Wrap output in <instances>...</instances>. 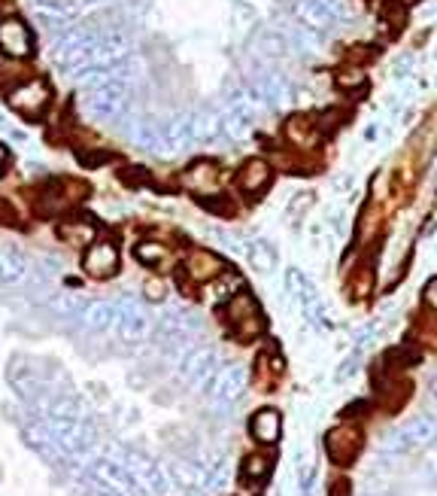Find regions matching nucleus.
Masks as SVG:
<instances>
[{"label": "nucleus", "mask_w": 437, "mask_h": 496, "mask_svg": "<svg viewBox=\"0 0 437 496\" xmlns=\"http://www.w3.org/2000/svg\"><path fill=\"white\" fill-rule=\"evenodd\" d=\"M425 302H428V305H432V308L437 311V277H434V281H432V284H428V286H425Z\"/></svg>", "instance_id": "obj_26"}, {"label": "nucleus", "mask_w": 437, "mask_h": 496, "mask_svg": "<svg viewBox=\"0 0 437 496\" xmlns=\"http://www.w3.org/2000/svg\"><path fill=\"white\" fill-rule=\"evenodd\" d=\"M398 436L407 450L432 445L437 439V418H432V414H416V418H410L407 423H401Z\"/></svg>", "instance_id": "obj_7"}, {"label": "nucleus", "mask_w": 437, "mask_h": 496, "mask_svg": "<svg viewBox=\"0 0 437 496\" xmlns=\"http://www.w3.org/2000/svg\"><path fill=\"white\" fill-rule=\"evenodd\" d=\"M146 299H149V302H161L164 299V284L161 281H149V284H146Z\"/></svg>", "instance_id": "obj_25"}, {"label": "nucleus", "mask_w": 437, "mask_h": 496, "mask_svg": "<svg viewBox=\"0 0 437 496\" xmlns=\"http://www.w3.org/2000/svg\"><path fill=\"white\" fill-rule=\"evenodd\" d=\"M4 168H6V150L0 147V170H4Z\"/></svg>", "instance_id": "obj_28"}, {"label": "nucleus", "mask_w": 437, "mask_h": 496, "mask_svg": "<svg viewBox=\"0 0 437 496\" xmlns=\"http://www.w3.org/2000/svg\"><path fill=\"white\" fill-rule=\"evenodd\" d=\"M61 238L73 243V247H91V243L97 241V229H95V222H88V220H70V222H64L61 225Z\"/></svg>", "instance_id": "obj_17"}, {"label": "nucleus", "mask_w": 437, "mask_h": 496, "mask_svg": "<svg viewBox=\"0 0 437 496\" xmlns=\"http://www.w3.org/2000/svg\"><path fill=\"white\" fill-rule=\"evenodd\" d=\"M268 469H270V460L264 454H252V457L243 460V475L252 478V481H259V478L268 475Z\"/></svg>", "instance_id": "obj_23"}, {"label": "nucleus", "mask_w": 437, "mask_h": 496, "mask_svg": "<svg viewBox=\"0 0 437 496\" xmlns=\"http://www.w3.org/2000/svg\"><path fill=\"white\" fill-rule=\"evenodd\" d=\"M368 496H373V493H368Z\"/></svg>", "instance_id": "obj_30"}, {"label": "nucleus", "mask_w": 437, "mask_h": 496, "mask_svg": "<svg viewBox=\"0 0 437 496\" xmlns=\"http://www.w3.org/2000/svg\"><path fill=\"white\" fill-rule=\"evenodd\" d=\"M240 290H243L240 274L222 272L218 277H213V281H207L204 286H200V299H204V302H213V305H218V302L228 305Z\"/></svg>", "instance_id": "obj_11"}, {"label": "nucleus", "mask_w": 437, "mask_h": 496, "mask_svg": "<svg viewBox=\"0 0 437 496\" xmlns=\"http://www.w3.org/2000/svg\"><path fill=\"white\" fill-rule=\"evenodd\" d=\"M249 429H252V436L261 441V445H273V441L279 439V432H282V420L273 408H261L252 418Z\"/></svg>", "instance_id": "obj_16"}, {"label": "nucleus", "mask_w": 437, "mask_h": 496, "mask_svg": "<svg viewBox=\"0 0 437 496\" xmlns=\"http://www.w3.org/2000/svg\"><path fill=\"white\" fill-rule=\"evenodd\" d=\"M31 274V263L25 253H18L13 247H0V286H15L27 281Z\"/></svg>", "instance_id": "obj_12"}, {"label": "nucleus", "mask_w": 437, "mask_h": 496, "mask_svg": "<svg viewBox=\"0 0 437 496\" xmlns=\"http://www.w3.org/2000/svg\"><path fill=\"white\" fill-rule=\"evenodd\" d=\"M286 290L295 295V299H304V295L313 293V286H310V281L298 272V268H289V272H286Z\"/></svg>", "instance_id": "obj_22"}, {"label": "nucleus", "mask_w": 437, "mask_h": 496, "mask_svg": "<svg viewBox=\"0 0 437 496\" xmlns=\"http://www.w3.org/2000/svg\"><path fill=\"white\" fill-rule=\"evenodd\" d=\"M222 268L225 263L216 253H209V250H191L186 256V277H191L195 284L213 281V277L222 274Z\"/></svg>", "instance_id": "obj_9"}, {"label": "nucleus", "mask_w": 437, "mask_h": 496, "mask_svg": "<svg viewBox=\"0 0 437 496\" xmlns=\"http://www.w3.org/2000/svg\"><path fill=\"white\" fill-rule=\"evenodd\" d=\"M9 104L25 116H40L43 107L49 104V88L43 83H25L22 88H15V92L9 95Z\"/></svg>", "instance_id": "obj_10"}, {"label": "nucleus", "mask_w": 437, "mask_h": 496, "mask_svg": "<svg viewBox=\"0 0 437 496\" xmlns=\"http://www.w3.org/2000/svg\"><path fill=\"white\" fill-rule=\"evenodd\" d=\"M222 317H225L228 326L237 332V338H243V341L255 338L264 326V314L259 308V302H255L252 295H246V293H237L234 299L225 305Z\"/></svg>", "instance_id": "obj_2"}, {"label": "nucleus", "mask_w": 437, "mask_h": 496, "mask_svg": "<svg viewBox=\"0 0 437 496\" xmlns=\"http://www.w3.org/2000/svg\"><path fill=\"white\" fill-rule=\"evenodd\" d=\"M268 183H270V165H268V161H261V159H249L240 168V174H237V186H240L246 195L264 192Z\"/></svg>", "instance_id": "obj_14"}, {"label": "nucleus", "mask_w": 437, "mask_h": 496, "mask_svg": "<svg viewBox=\"0 0 437 496\" xmlns=\"http://www.w3.org/2000/svg\"><path fill=\"white\" fill-rule=\"evenodd\" d=\"M86 475L91 478L95 491H104V493H113V496H140L137 484L131 481V475H127L125 466L113 457L91 460V463L86 466Z\"/></svg>", "instance_id": "obj_1"}, {"label": "nucleus", "mask_w": 437, "mask_h": 496, "mask_svg": "<svg viewBox=\"0 0 437 496\" xmlns=\"http://www.w3.org/2000/svg\"><path fill=\"white\" fill-rule=\"evenodd\" d=\"M428 393H432V399H434V405H437V375L428 381Z\"/></svg>", "instance_id": "obj_27"}, {"label": "nucleus", "mask_w": 437, "mask_h": 496, "mask_svg": "<svg viewBox=\"0 0 437 496\" xmlns=\"http://www.w3.org/2000/svg\"><path fill=\"white\" fill-rule=\"evenodd\" d=\"M86 305H88V302L76 299V295H58V299L52 302V308H55V314H61V317L79 320V314L86 311Z\"/></svg>", "instance_id": "obj_21"}, {"label": "nucleus", "mask_w": 437, "mask_h": 496, "mask_svg": "<svg viewBox=\"0 0 437 496\" xmlns=\"http://www.w3.org/2000/svg\"><path fill=\"white\" fill-rule=\"evenodd\" d=\"M9 387H13L25 402H36L40 396H49V384H46L31 366H22V363L9 368Z\"/></svg>", "instance_id": "obj_8"}, {"label": "nucleus", "mask_w": 437, "mask_h": 496, "mask_svg": "<svg viewBox=\"0 0 437 496\" xmlns=\"http://www.w3.org/2000/svg\"><path fill=\"white\" fill-rule=\"evenodd\" d=\"M79 323L88 332H107L109 326H116V305L107 299H95L86 305V311L79 314Z\"/></svg>", "instance_id": "obj_15"}, {"label": "nucleus", "mask_w": 437, "mask_h": 496, "mask_svg": "<svg viewBox=\"0 0 437 496\" xmlns=\"http://www.w3.org/2000/svg\"><path fill=\"white\" fill-rule=\"evenodd\" d=\"M246 256H249L255 272H261V274H268L277 268V253H273V247L268 241H252L249 247H246Z\"/></svg>", "instance_id": "obj_18"}, {"label": "nucleus", "mask_w": 437, "mask_h": 496, "mask_svg": "<svg viewBox=\"0 0 437 496\" xmlns=\"http://www.w3.org/2000/svg\"><path fill=\"white\" fill-rule=\"evenodd\" d=\"M246 387V368L243 366H225L222 372H216L213 387H209V405L213 411H228L234 408Z\"/></svg>", "instance_id": "obj_4"}, {"label": "nucleus", "mask_w": 437, "mask_h": 496, "mask_svg": "<svg viewBox=\"0 0 437 496\" xmlns=\"http://www.w3.org/2000/svg\"><path fill=\"white\" fill-rule=\"evenodd\" d=\"M118 243L109 241V238H97L91 247L86 250V259H82V268H86L88 277H97V281H107L118 272Z\"/></svg>", "instance_id": "obj_5"}, {"label": "nucleus", "mask_w": 437, "mask_h": 496, "mask_svg": "<svg viewBox=\"0 0 437 496\" xmlns=\"http://www.w3.org/2000/svg\"><path fill=\"white\" fill-rule=\"evenodd\" d=\"M18 222V213L13 211L9 202H0V225H15Z\"/></svg>", "instance_id": "obj_24"}, {"label": "nucleus", "mask_w": 437, "mask_h": 496, "mask_svg": "<svg viewBox=\"0 0 437 496\" xmlns=\"http://www.w3.org/2000/svg\"><path fill=\"white\" fill-rule=\"evenodd\" d=\"M359 445H361V432L350 427V423H343V427H334L328 432L325 439V448H328V457L334 460V463H350V460L359 454Z\"/></svg>", "instance_id": "obj_6"}, {"label": "nucleus", "mask_w": 437, "mask_h": 496, "mask_svg": "<svg viewBox=\"0 0 437 496\" xmlns=\"http://www.w3.org/2000/svg\"><path fill=\"white\" fill-rule=\"evenodd\" d=\"M168 256H170V250L164 247L161 241H140L137 243V259H140L143 265H149V268H158L168 263Z\"/></svg>", "instance_id": "obj_20"}, {"label": "nucleus", "mask_w": 437, "mask_h": 496, "mask_svg": "<svg viewBox=\"0 0 437 496\" xmlns=\"http://www.w3.org/2000/svg\"><path fill=\"white\" fill-rule=\"evenodd\" d=\"M179 372H182V377H186V384L191 387V390L209 393L213 377H216V350L209 345H200V347L191 345L188 354L182 356Z\"/></svg>", "instance_id": "obj_3"}, {"label": "nucleus", "mask_w": 437, "mask_h": 496, "mask_svg": "<svg viewBox=\"0 0 437 496\" xmlns=\"http://www.w3.org/2000/svg\"><path fill=\"white\" fill-rule=\"evenodd\" d=\"M182 183L195 195H213L218 192V168L213 161H198V165H191L186 174H182Z\"/></svg>", "instance_id": "obj_13"}, {"label": "nucleus", "mask_w": 437, "mask_h": 496, "mask_svg": "<svg viewBox=\"0 0 437 496\" xmlns=\"http://www.w3.org/2000/svg\"><path fill=\"white\" fill-rule=\"evenodd\" d=\"M116 329H118V336H122V341H131V345H137V341H143V338L152 332L149 317H146V311H143V314H137V317L116 320Z\"/></svg>", "instance_id": "obj_19"}, {"label": "nucleus", "mask_w": 437, "mask_h": 496, "mask_svg": "<svg viewBox=\"0 0 437 496\" xmlns=\"http://www.w3.org/2000/svg\"><path fill=\"white\" fill-rule=\"evenodd\" d=\"M86 496H113V493H104V491H95V487H91Z\"/></svg>", "instance_id": "obj_29"}]
</instances>
